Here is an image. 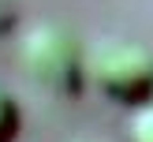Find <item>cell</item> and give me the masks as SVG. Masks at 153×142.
<instances>
[{
  "label": "cell",
  "mask_w": 153,
  "mask_h": 142,
  "mask_svg": "<svg viewBox=\"0 0 153 142\" xmlns=\"http://www.w3.org/2000/svg\"><path fill=\"white\" fill-rule=\"evenodd\" d=\"M86 86L112 105L153 101V52L131 37H101L86 45Z\"/></svg>",
  "instance_id": "cell-1"
},
{
  "label": "cell",
  "mask_w": 153,
  "mask_h": 142,
  "mask_svg": "<svg viewBox=\"0 0 153 142\" xmlns=\"http://www.w3.org/2000/svg\"><path fill=\"white\" fill-rule=\"evenodd\" d=\"M19 64L45 94L75 97L86 86V45L60 22H37L22 34Z\"/></svg>",
  "instance_id": "cell-2"
},
{
  "label": "cell",
  "mask_w": 153,
  "mask_h": 142,
  "mask_svg": "<svg viewBox=\"0 0 153 142\" xmlns=\"http://www.w3.org/2000/svg\"><path fill=\"white\" fill-rule=\"evenodd\" d=\"M19 127H22L19 101H15V94L4 86V82H0V142H15Z\"/></svg>",
  "instance_id": "cell-3"
},
{
  "label": "cell",
  "mask_w": 153,
  "mask_h": 142,
  "mask_svg": "<svg viewBox=\"0 0 153 142\" xmlns=\"http://www.w3.org/2000/svg\"><path fill=\"white\" fill-rule=\"evenodd\" d=\"M127 142H153V101L138 105L127 123Z\"/></svg>",
  "instance_id": "cell-4"
},
{
  "label": "cell",
  "mask_w": 153,
  "mask_h": 142,
  "mask_svg": "<svg viewBox=\"0 0 153 142\" xmlns=\"http://www.w3.org/2000/svg\"><path fill=\"white\" fill-rule=\"evenodd\" d=\"M79 142H90V138H79Z\"/></svg>",
  "instance_id": "cell-5"
}]
</instances>
